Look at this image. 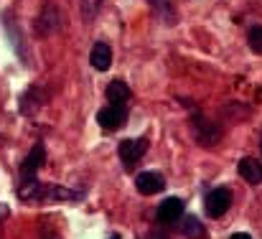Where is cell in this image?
I'll use <instances>...</instances> for the list:
<instances>
[{"label": "cell", "mask_w": 262, "mask_h": 239, "mask_svg": "<svg viewBox=\"0 0 262 239\" xmlns=\"http://www.w3.org/2000/svg\"><path fill=\"white\" fill-rule=\"evenodd\" d=\"M239 176L247 183H262V163L255 158H242L239 160Z\"/></svg>", "instance_id": "cell-8"}, {"label": "cell", "mask_w": 262, "mask_h": 239, "mask_svg": "<svg viewBox=\"0 0 262 239\" xmlns=\"http://www.w3.org/2000/svg\"><path fill=\"white\" fill-rule=\"evenodd\" d=\"M250 49L255 54H262V26H255L250 31Z\"/></svg>", "instance_id": "cell-13"}, {"label": "cell", "mask_w": 262, "mask_h": 239, "mask_svg": "<svg viewBox=\"0 0 262 239\" xmlns=\"http://www.w3.org/2000/svg\"><path fill=\"white\" fill-rule=\"evenodd\" d=\"M183 216V201L181 199H166L163 204H158V211H156V219L161 224H173Z\"/></svg>", "instance_id": "cell-6"}, {"label": "cell", "mask_w": 262, "mask_h": 239, "mask_svg": "<svg viewBox=\"0 0 262 239\" xmlns=\"http://www.w3.org/2000/svg\"><path fill=\"white\" fill-rule=\"evenodd\" d=\"M89 61H92V67L97 72H107L110 64H112V49H110V44L107 41H97L92 46V51H89Z\"/></svg>", "instance_id": "cell-7"}, {"label": "cell", "mask_w": 262, "mask_h": 239, "mask_svg": "<svg viewBox=\"0 0 262 239\" xmlns=\"http://www.w3.org/2000/svg\"><path fill=\"white\" fill-rule=\"evenodd\" d=\"M181 232H183L186 239H204L206 237V229H204V224H201L196 216H186L183 224H181Z\"/></svg>", "instance_id": "cell-11"}, {"label": "cell", "mask_w": 262, "mask_h": 239, "mask_svg": "<svg viewBox=\"0 0 262 239\" xmlns=\"http://www.w3.org/2000/svg\"><path fill=\"white\" fill-rule=\"evenodd\" d=\"M232 239H252L250 234H245V232H237V234H232Z\"/></svg>", "instance_id": "cell-14"}, {"label": "cell", "mask_w": 262, "mask_h": 239, "mask_svg": "<svg viewBox=\"0 0 262 239\" xmlns=\"http://www.w3.org/2000/svg\"><path fill=\"white\" fill-rule=\"evenodd\" d=\"M99 5H102V0H82V15H84V20H92L97 15Z\"/></svg>", "instance_id": "cell-12"}, {"label": "cell", "mask_w": 262, "mask_h": 239, "mask_svg": "<svg viewBox=\"0 0 262 239\" xmlns=\"http://www.w3.org/2000/svg\"><path fill=\"white\" fill-rule=\"evenodd\" d=\"M204 206H206V214L216 219V216L227 214V209L232 206V193H229L227 188H214V191L206 196Z\"/></svg>", "instance_id": "cell-4"}, {"label": "cell", "mask_w": 262, "mask_h": 239, "mask_svg": "<svg viewBox=\"0 0 262 239\" xmlns=\"http://www.w3.org/2000/svg\"><path fill=\"white\" fill-rule=\"evenodd\" d=\"M135 186H138V191L143 196H153V193H161L166 188V178L161 173H156V170H145V173H140L135 178Z\"/></svg>", "instance_id": "cell-5"}, {"label": "cell", "mask_w": 262, "mask_h": 239, "mask_svg": "<svg viewBox=\"0 0 262 239\" xmlns=\"http://www.w3.org/2000/svg\"><path fill=\"white\" fill-rule=\"evenodd\" d=\"M145 150H148V140L145 138H135V140H122L117 153H120V160L130 168V165H135L145 156Z\"/></svg>", "instance_id": "cell-3"}, {"label": "cell", "mask_w": 262, "mask_h": 239, "mask_svg": "<svg viewBox=\"0 0 262 239\" xmlns=\"http://www.w3.org/2000/svg\"><path fill=\"white\" fill-rule=\"evenodd\" d=\"M107 99H110V104H125V102L130 99V86L122 79L110 81V86H107Z\"/></svg>", "instance_id": "cell-9"}, {"label": "cell", "mask_w": 262, "mask_h": 239, "mask_svg": "<svg viewBox=\"0 0 262 239\" xmlns=\"http://www.w3.org/2000/svg\"><path fill=\"white\" fill-rule=\"evenodd\" d=\"M112 239H120V237H112Z\"/></svg>", "instance_id": "cell-15"}, {"label": "cell", "mask_w": 262, "mask_h": 239, "mask_svg": "<svg viewBox=\"0 0 262 239\" xmlns=\"http://www.w3.org/2000/svg\"><path fill=\"white\" fill-rule=\"evenodd\" d=\"M97 122L104 130H120L127 122V104H110L97 112Z\"/></svg>", "instance_id": "cell-1"}, {"label": "cell", "mask_w": 262, "mask_h": 239, "mask_svg": "<svg viewBox=\"0 0 262 239\" xmlns=\"http://www.w3.org/2000/svg\"><path fill=\"white\" fill-rule=\"evenodd\" d=\"M150 8L153 13L166 23V26H173L176 23V13H173V0H150Z\"/></svg>", "instance_id": "cell-10"}, {"label": "cell", "mask_w": 262, "mask_h": 239, "mask_svg": "<svg viewBox=\"0 0 262 239\" xmlns=\"http://www.w3.org/2000/svg\"><path fill=\"white\" fill-rule=\"evenodd\" d=\"M43 163H46V148H43L41 143H36V145L31 148V153L26 156L23 165H20V181H31V178H36V173L41 170Z\"/></svg>", "instance_id": "cell-2"}]
</instances>
